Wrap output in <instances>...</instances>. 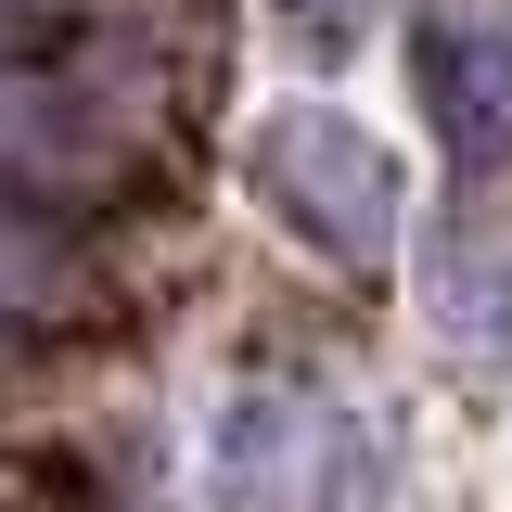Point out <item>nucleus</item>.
<instances>
[{
	"label": "nucleus",
	"instance_id": "nucleus-3",
	"mask_svg": "<svg viewBox=\"0 0 512 512\" xmlns=\"http://www.w3.org/2000/svg\"><path fill=\"white\" fill-rule=\"evenodd\" d=\"M244 180H256V205L308 256H333V269H384V256H397L410 180H397V154H384L346 103H269L256 141H244Z\"/></svg>",
	"mask_w": 512,
	"mask_h": 512
},
{
	"label": "nucleus",
	"instance_id": "nucleus-1",
	"mask_svg": "<svg viewBox=\"0 0 512 512\" xmlns=\"http://www.w3.org/2000/svg\"><path fill=\"white\" fill-rule=\"evenodd\" d=\"M167 167V103L154 77L116 52H26L0 64V205H39V218H90L128 205Z\"/></svg>",
	"mask_w": 512,
	"mask_h": 512
},
{
	"label": "nucleus",
	"instance_id": "nucleus-4",
	"mask_svg": "<svg viewBox=\"0 0 512 512\" xmlns=\"http://www.w3.org/2000/svg\"><path fill=\"white\" fill-rule=\"evenodd\" d=\"M410 90L436 116V154L461 180L512 167V0H423L410 13Z\"/></svg>",
	"mask_w": 512,
	"mask_h": 512
},
{
	"label": "nucleus",
	"instance_id": "nucleus-6",
	"mask_svg": "<svg viewBox=\"0 0 512 512\" xmlns=\"http://www.w3.org/2000/svg\"><path fill=\"white\" fill-rule=\"evenodd\" d=\"M423 320H436V346L474 384L512 359V244L487 231V218H448L436 231V256H423Z\"/></svg>",
	"mask_w": 512,
	"mask_h": 512
},
{
	"label": "nucleus",
	"instance_id": "nucleus-7",
	"mask_svg": "<svg viewBox=\"0 0 512 512\" xmlns=\"http://www.w3.org/2000/svg\"><path fill=\"white\" fill-rule=\"evenodd\" d=\"M0 512H103V474H90L77 448H39V461L0 474Z\"/></svg>",
	"mask_w": 512,
	"mask_h": 512
},
{
	"label": "nucleus",
	"instance_id": "nucleus-5",
	"mask_svg": "<svg viewBox=\"0 0 512 512\" xmlns=\"http://www.w3.org/2000/svg\"><path fill=\"white\" fill-rule=\"evenodd\" d=\"M90 308H103V269H90V244H77L64 218H39V205H0V359H13V346H52V333H77Z\"/></svg>",
	"mask_w": 512,
	"mask_h": 512
},
{
	"label": "nucleus",
	"instance_id": "nucleus-2",
	"mask_svg": "<svg viewBox=\"0 0 512 512\" xmlns=\"http://www.w3.org/2000/svg\"><path fill=\"white\" fill-rule=\"evenodd\" d=\"M397 448L320 384H244L218 410V512H384Z\"/></svg>",
	"mask_w": 512,
	"mask_h": 512
},
{
	"label": "nucleus",
	"instance_id": "nucleus-8",
	"mask_svg": "<svg viewBox=\"0 0 512 512\" xmlns=\"http://www.w3.org/2000/svg\"><path fill=\"white\" fill-rule=\"evenodd\" d=\"M269 13H282V39H295L308 64H346L359 39H372V13H384V0H269Z\"/></svg>",
	"mask_w": 512,
	"mask_h": 512
},
{
	"label": "nucleus",
	"instance_id": "nucleus-9",
	"mask_svg": "<svg viewBox=\"0 0 512 512\" xmlns=\"http://www.w3.org/2000/svg\"><path fill=\"white\" fill-rule=\"evenodd\" d=\"M141 512H154V500H141Z\"/></svg>",
	"mask_w": 512,
	"mask_h": 512
}]
</instances>
